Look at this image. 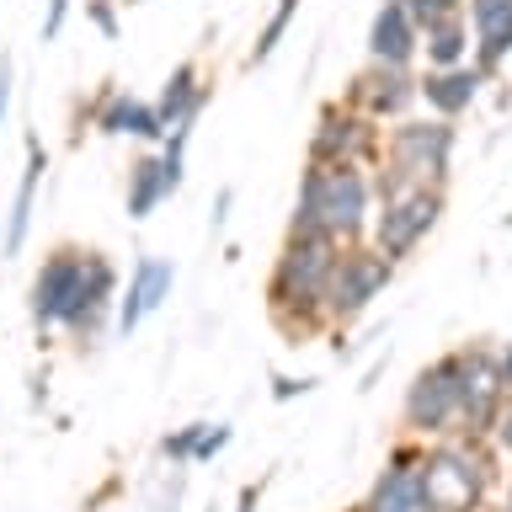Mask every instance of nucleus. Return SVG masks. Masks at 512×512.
<instances>
[{
	"mask_svg": "<svg viewBox=\"0 0 512 512\" xmlns=\"http://www.w3.org/2000/svg\"><path fill=\"white\" fill-rule=\"evenodd\" d=\"M400 6L411 11V22H416V27H427V22H438V16H454V11H464L470 0H400Z\"/></svg>",
	"mask_w": 512,
	"mask_h": 512,
	"instance_id": "25",
	"label": "nucleus"
},
{
	"mask_svg": "<svg viewBox=\"0 0 512 512\" xmlns=\"http://www.w3.org/2000/svg\"><path fill=\"white\" fill-rule=\"evenodd\" d=\"M310 390H315V379H288V374L272 379V400H294V395H310Z\"/></svg>",
	"mask_w": 512,
	"mask_h": 512,
	"instance_id": "30",
	"label": "nucleus"
},
{
	"mask_svg": "<svg viewBox=\"0 0 512 512\" xmlns=\"http://www.w3.org/2000/svg\"><path fill=\"white\" fill-rule=\"evenodd\" d=\"M502 352V379H507V395H512V347H496Z\"/></svg>",
	"mask_w": 512,
	"mask_h": 512,
	"instance_id": "33",
	"label": "nucleus"
},
{
	"mask_svg": "<svg viewBox=\"0 0 512 512\" xmlns=\"http://www.w3.org/2000/svg\"><path fill=\"white\" fill-rule=\"evenodd\" d=\"M395 278V262L384 256L374 240H352L336 256V272H331V288H326V326L331 331H347L368 304H374Z\"/></svg>",
	"mask_w": 512,
	"mask_h": 512,
	"instance_id": "6",
	"label": "nucleus"
},
{
	"mask_svg": "<svg viewBox=\"0 0 512 512\" xmlns=\"http://www.w3.org/2000/svg\"><path fill=\"white\" fill-rule=\"evenodd\" d=\"M118 288H123V283H118L112 256H107V251H91V256H86V283H80V299H75L70 320H64V331H70L80 347L102 342L107 326L118 320Z\"/></svg>",
	"mask_w": 512,
	"mask_h": 512,
	"instance_id": "13",
	"label": "nucleus"
},
{
	"mask_svg": "<svg viewBox=\"0 0 512 512\" xmlns=\"http://www.w3.org/2000/svg\"><path fill=\"white\" fill-rule=\"evenodd\" d=\"M128 6H139V0H128Z\"/></svg>",
	"mask_w": 512,
	"mask_h": 512,
	"instance_id": "35",
	"label": "nucleus"
},
{
	"mask_svg": "<svg viewBox=\"0 0 512 512\" xmlns=\"http://www.w3.org/2000/svg\"><path fill=\"white\" fill-rule=\"evenodd\" d=\"M224 443H230V427H224V422H208L203 443H198V459H192V464H208V459H214V454H219Z\"/></svg>",
	"mask_w": 512,
	"mask_h": 512,
	"instance_id": "28",
	"label": "nucleus"
},
{
	"mask_svg": "<svg viewBox=\"0 0 512 512\" xmlns=\"http://www.w3.org/2000/svg\"><path fill=\"white\" fill-rule=\"evenodd\" d=\"M491 443L512 459V395H507V406H502V416H496V427H491Z\"/></svg>",
	"mask_w": 512,
	"mask_h": 512,
	"instance_id": "29",
	"label": "nucleus"
},
{
	"mask_svg": "<svg viewBox=\"0 0 512 512\" xmlns=\"http://www.w3.org/2000/svg\"><path fill=\"white\" fill-rule=\"evenodd\" d=\"M86 246H75V240H64L43 256V267L32 272V288H27V315L38 331H64V320H70L75 299H80V283H86Z\"/></svg>",
	"mask_w": 512,
	"mask_h": 512,
	"instance_id": "10",
	"label": "nucleus"
},
{
	"mask_svg": "<svg viewBox=\"0 0 512 512\" xmlns=\"http://www.w3.org/2000/svg\"><path fill=\"white\" fill-rule=\"evenodd\" d=\"M336 256H342V240H331V235H283L278 256H272V272H267V315L283 336L310 342V336L331 331L326 288H331Z\"/></svg>",
	"mask_w": 512,
	"mask_h": 512,
	"instance_id": "1",
	"label": "nucleus"
},
{
	"mask_svg": "<svg viewBox=\"0 0 512 512\" xmlns=\"http://www.w3.org/2000/svg\"><path fill=\"white\" fill-rule=\"evenodd\" d=\"M352 512H358V507H352Z\"/></svg>",
	"mask_w": 512,
	"mask_h": 512,
	"instance_id": "36",
	"label": "nucleus"
},
{
	"mask_svg": "<svg viewBox=\"0 0 512 512\" xmlns=\"http://www.w3.org/2000/svg\"><path fill=\"white\" fill-rule=\"evenodd\" d=\"M208 96H214V86H208V75L198 70V59H182L166 75L160 96H155V112H160V123H166V134H171V128L198 123V112L208 107Z\"/></svg>",
	"mask_w": 512,
	"mask_h": 512,
	"instance_id": "19",
	"label": "nucleus"
},
{
	"mask_svg": "<svg viewBox=\"0 0 512 512\" xmlns=\"http://www.w3.org/2000/svg\"><path fill=\"white\" fill-rule=\"evenodd\" d=\"M464 16L475 32V70L491 80L512 59V0H470Z\"/></svg>",
	"mask_w": 512,
	"mask_h": 512,
	"instance_id": "17",
	"label": "nucleus"
},
{
	"mask_svg": "<svg viewBox=\"0 0 512 512\" xmlns=\"http://www.w3.org/2000/svg\"><path fill=\"white\" fill-rule=\"evenodd\" d=\"M230 203H235V192H230V187H224V192H219V198H214V235L224 230V214H230Z\"/></svg>",
	"mask_w": 512,
	"mask_h": 512,
	"instance_id": "32",
	"label": "nucleus"
},
{
	"mask_svg": "<svg viewBox=\"0 0 512 512\" xmlns=\"http://www.w3.org/2000/svg\"><path fill=\"white\" fill-rule=\"evenodd\" d=\"M64 22H70V0H48L43 6V43H54L64 32Z\"/></svg>",
	"mask_w": 512,
	"mask_h": 512,
	"instance_id": "27",
	"label": "nucleus"
},
{
	"mask_svg": "<svg viewBox=\"0 0 512 512\" xmlns=\"http://www.w3.org/2000/svg\"><path fill=\"white\" fill-rule=\"evenodd\" d=\"M454 144L459 128L448 118H400L390 134H384V171H395L400 182L411 187H443L448 166H454Z\"/></svg>",
	"mask_w": 512,
	"mask_h": 512,
	"instance_id": "4",
	"label": "nucleus"
},
{
	"mask_svg": "<svg viewBox=\"0 0 512 512\" xmlns=\"http://www.w3.org/2000/svg\"><path fill=\"white\" fill-rule=\"evenodd\" d=\"M299 6H304V0H278V6L267 11V22H262V32H256V43H251V54H246V64H267L272 54H278V43L288 38V27H294V16H299Z\"/></svg>",
	"mask_w": 512,
	"mask_h": 512,
	"instance_id": "23",
	"label": "nucleus"
},
{
	"mask_svg": "<svg viewBox=\"0 0 512 512\" xmlns=\"http://www.w3.org/2000/svg\"><path fill=\"white\" fill-rule=\"evenodd\" d=\"M358 512H438L427 496V480H422V443L400 438L390 448V459L374 475V486L358 502Z\"/></svg>",
	"mask_w": 512,
	"mask_h": 512,
	"instance_id": "11",
	"label": "nucleus"
},
{
	"mask_svg": "<svg viewBox=\"0 0 512 512\" xmlns=\"http://www.w3.org/2000/svg\"><path fill=\"white\" fill-rule=\"evenodd\" d=\"M507 224H512V219H507Z\"/></svg>",
	"mask_w": 512,
	"mask_h": 512,
	"instance_id": "37",
	"label": "nucleus"
},
{
	"mask_svg": "<svg viewBox=\"0 0 512 512\" xmlns=\"http://www.w3.org/2000/svg\"><path fill=\"white\" fill-rule=\"evenodd\" d=\"M422 54H427V70H454V64H470V59H475L470 16L454 11V16L427 22V27H422Z\"/></svg>",
	"mask_w": 512,
	"mask_h": 512,
	"instance_id": "21",
	"label": "nucleus"
},
{
	"mask_svg": "<svg viewBox=\"0 0 512 512\" xmlns=\"http://www.w3.org/2000/svg\"><path fill=\"white\" fill-rule=\"evenodd\" d=\"M310 160L315 166H368L374 171L384 160V128L347 102H326L310 128Z\"/></svg>",
	"mask_w": 512,
	"mask_h": 512,
	"instance_id": "8",
	"label": "nucleus"
},
{
	"mask_svg": "<svg viewBox=\"0 0 512 512\" xmlns=\"http://www.w3.org/2000/svg\"><path fill=\"white\" fill-rule=\"evenodd\" d=\"M374 176L368 166H304L299 176V198L294 214H288V235H331L352 246V240H368V224H374Z\"/></svg>",
	"mask_w": 512,
	"mask_h": 512,
	"instance_id": "2",
	"label": "nucleus"
},
{
	"mask_svg": "<svg viewBox=\"0 0 512 512\" xmlns=\"http://www.w3.org/2000/svg\"><path fill=\"white\" fill-rule=\"evenodd\" d=\"M166 198H171V182H166V166H160V155H139L134 166H128V192H123L128 219H150Z\"/></svg>",
	"mask_w": 512,
	"mask_h": 512,
	"instance_id": "22",
	"label": "nucleus"
},
{
	"mask_svg": "<svg viewBox=\"0 0 512 512\" xmlns=\"http://www.w3.org/2000/svg\"><path fill=\"white\" fill-rule=\"evenodd\" d=\"M502 406H507L502 352L486 342L459 347V438H491Z\"/></svg>",
	"mask_w": 512,
	"mask_h": 512,
	"instance_id": "9",
	"label": "nucleus"
},
{
	"mask_svg": "<svg viewBox=\"0 0 512 512\" xmlns=\"http://www.w3.org/2000/svg\"><path fill=\"white\" fill-rule=\"evenodd\" d=\"M480 86H486V75L470 64H454V70H422L416 75V91H422V102L432 107V118H464L475 102H480Z\"/></svg>",
	"mask_w": 512,
	"mask_h": 512,
	"instance_id": "18",
	"label": "nucleus"
},
{
	"mask_svg": "<svg viewBox=\"0 0 512 512\" xmlns=\"http://www.w3.org/2000/svg\"><path fill=\"white\" fill-rule=\"evenodd\" d=\"M86 118L96 123V134H112V139H144V144L166 139V123H160L155 102H144V96H134V91H118V86L96 91Z\"/></svg>",
	"mask_w": 512,
	"mask_h": 512,
	"instance_id": "14",
	"label": "nucleus"
},
{
	"mask_svg": "<svg viewBox=\"0 0 512 512\" xmlns=\"http://www.w3.org/2000/svg\"><path fill=\"white\" fill-rule=\"evenodd\" d=\"M496 512H512V480L502 486V496H496Z\"/></svg>",
	"mask_w": 512,
	"mask_h": 512,
	"instance_id": "34",
	"label": "nucleus"
},
{
	"mask_svg": "<svg viewBox=\"0 0 512 512\" xmlns=\"http://www.w3.org/2000/svg\"><path fill=\"white\" fill-rule=\"evenodd\" d=\"M203 432H208V422H187V427H176L171 438L160 443V459H171V464H192V459H198Z\"/></svg>",
	"mask_w": 512,
	"mask_h": 512,
	"instance_id": "24",
	"label": "nucleus"
},
{
	"mask_svg": "<svg viewBox=\"0 0 512 512\" xmlns=\"http://www.w3.org/2000/svg\"><path fill=\"white\" fill-rule=\"evenodd\" d=\"M443 203H448L443 187H406V192H395V198H379L374 224H368V240H374L390 262H406V256L438 230Z\"/></svg>",
	"mask_w": 512,
	"mask_h": 512,
	"instance_id": "7",
	"label": "nucleus"
},
{
	"mask_svg": "<svg viewBox=\"0 0 512 512\" xmlns=\"http://www.w3.org/2000/svg\"><path fill=\"white\" fill-rule=\"evenodd\" d=\"M416 54H422V27L411 22V11L400 6V0H384L374 11V22H368V59L411 70Z\"/></svg>",
	"mask_w": 512,
	"mask_h": 512,
	"instance_id": "16",
	"label": "nucleus"
},
{
	"mask_svg": "<svg viewBox=\"0 0 512 512\" xmlns=\"http://www.w3.org/2000/svg\"><path fill=\"white\" fill-rule=\"evenodd\" d=\"M342 102H347L352 112H363V118H374V123H400L416 102H422V91H416V75H411V70L368 59L363 70L347 80Z\"/></svg>",
	"mask_w": 512,
	"mask_h": 512,
	"instance_id": "12",
	"label": "nucleus"
},
{
	"mask_svg": "<svg viewBox=\"0 0 512 512\" xmlns=\"http://www.w3.org/2000/svg\"><path fill=\"white\" fill-rule=\"evenodd\" d=\"M48 171V150L38 134H27V160H22V182H16V198H11V214H6V230H0V256H16L27 246V230H32V203H38V182Z\"/></svg>",
	"mask_w": 512,
	"mask_h": 512,
	"instance_id": "20",
	"label": "nucleus"
},
{
	"mask_svg": "<svg viewBox=\"0 0 512 512\" xmlns=\"http://www.w3.org/2000/svg\"><path fill=\"white\" fill-rule=\"evenodd\" d=\"M422 480L438 512H480L496 470L480 454V438H432L422 443Z\"/></svg>",
	"mask_w": 512,
	"mask_h": 512,
	"instance_id": "3",
	"label": "nucleus"
},
{
	"mask_svg": "<svg viewBox=\"0 0 512 512\" xmlns=\"http://www.w3.org/2000/svg\"><path fill=\"white\" fill-rule=\"evenodd\" d=\"M86 16L102 38H118V6H112V0H86Z\"/></svg>",
	"mask_w": 512,
	"mask_h": 512,
	"instance_id": "26",
	"label": "nucleus"
},
{
	"mask_svg": "<svg viewBox=\"0 0 512 512\" xmlns=\"http://www.w3.org/2000/svg\"><path fill=\"white\" fill-rule=\"evenodd\" d=\"M400 427L416 443L459 438V347L432 358L427 368H416V379L406 384V400H400Z\"/></svg>",
	"mask_w": 512,
	"mask_h": 512,
	"instance_id": "5",
	"label": "nucleus"
},
{
	"mask_svg": "<svg viewBox=\"0 0 512 512\" xmlns=\"http://www.w3.org/2000/svg\"><path fill=\"white\" fill-rule=\"evenodd\" d=\"M171 288H176V267L166 256H139L134 272H128V288H118V320H112L118 336H134L139 320L171 299Z\"/></svg>",
	"mask_w": 512,
	"mask_h": 512,
	"instance_id": "15",
	"label": "nucleus"
},
{
	"mask_svg": "<svg viewBox=\"0 0 512 512\" xmlns=\"http://www.w3.org/2000/svg\"><path fill=\"white\" fill-rule=\"evenodd\" d=\"M11 112V59H0V123Z\"/></svg>",
	"mask_w": 512,
	"mask_h": 512,
	"instance_id": "31",
	"label": "nucleus"
}]
</instances>
